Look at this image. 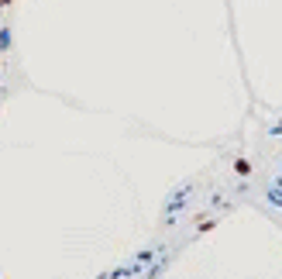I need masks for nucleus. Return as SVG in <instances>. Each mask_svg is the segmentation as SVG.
Instances as JSON below:
<instances>
[{"label":"nucleus","instance_id":"f257e3e1","mask_svg":"<svg viewBox=\"0 0 282 279\" xmlns=\"http://www.w3.org/2000/svg\"><path fill=\"white\" fill-rule=\"evenodd\" d=\"M0 4H7V0H0Z\"/></svg>","mask_w":282,"mask_h":279}]
</instances>
